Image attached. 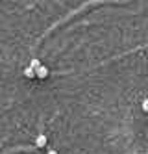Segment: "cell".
<instances>
[{
  "mask_svg": "<svg viewBox=\"0 0 148 154\" xmlns=\"http://www.w3.org/2000/svg\"><path fill=\"white\" fill-rule=\"evenodd\" d=\"M48 67H47V65H39V67L35 69V78H41V80H44V78H47V76H48Z\"/></svg>",
  "mask_w": 148,
  "mask_h": 154,
  "instance_id": "obj_1",
  "label": "cell"
},
{
  "mask_svg": "<svg viewBox=\"0 0 148 154\" xmlns=\"http://www.w3.org/2000/svg\"><path fill=\"white\" fill-rule=\"evenodd\" d=\"M39 65H41V61H39V60H32V61H30V67H32L33 71H35V69L39 67Z\"/></svg>",
  "mask_w": 148,
  "mask_h": 154,
  "instance_id": "obj_4",
  "label": "cell"
},
{
  "mask_svg": "<svg viewBox=\"0 0 148 154\" xmlns=\"http://www.w3.org/2000/svg\"><path fill=\"white\" fill-rule=\"evenodd\" d=\"M47 136H44V134H39L37 137H35V147L37 149H43V147H47Z\"/></svg>",
  "mask_w": 148,
  "mask_h": 154,
  "instance_id": "obj_2",
  "label": "cell"
},
{
  "mask_svg": "<svg viewBox=\"0 0 148 154\" xmlns=\"http://www.w3.org/2000/svg\"><path fill=\"white\" fill-rule=\"evenodd\" d=\"M47 154H58V150H54V149H52V150H48Z\"/></svg>",
  "mask_w": 148,
  "mask_h": 154,
  "instance_id": "obj_6",
  "label": "cell"
},
{
  "mask_svg": "<svg viewBox=\"0 0 148 154\" xmlns=\"http://www.w3.org/2000/svg\"><path fill=\"white\" fill-rule=\"evenodd\" d=\"M24 76H26V78H35V71H33L30 65H28V67L24 69Z\"/></svg>",
  "mask_w": 148,
  "mask_h": 154,
  "instance_id": "obj_3",
  "label": "cell"
},
{
  "mask_svg": "<svg viewBox=\"0 0 148 154\" xmlns=\"http://www.w3.org/2000/svg\"><path fill=\"white\" fill-rule=\"evenodd\" d=\"M143 112H148V98L143 100Z\"/></svg>",
  "mask_w": 148,
  "mask_h": 154,
  "instance_id": "obj_5",
  "label": "cell"
}]
</instances>
